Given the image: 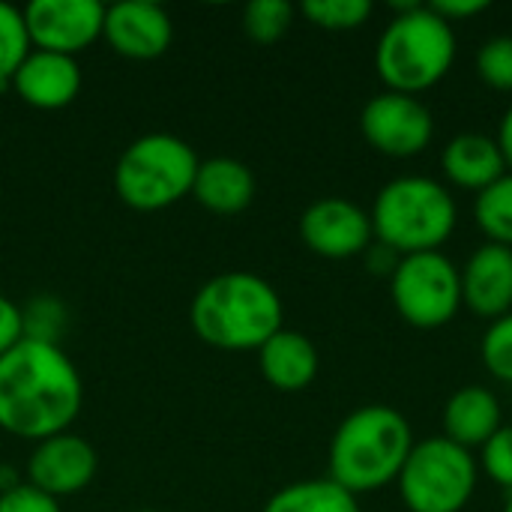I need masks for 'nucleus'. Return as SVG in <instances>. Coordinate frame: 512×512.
Masks as SVG:
<instances>
[{
	"instance_id": "1",
	"label": "nucleus",
	"mask_w": 512,
	"mask_h": 512,
	"mask_svg": "<svg viewBox=\"0 0 512 512\" xmlns=\"http://www.w3.org/2000/svg\"><path fill=\"white\" fill-rule=\"evenodd\" d=\"M84 384L75 363L57 342L24 336L0 354V429L45 441L69 432L81 414Z\"/></svg>"
},
{
	"instance_id": "2",
	"label": "nucleus",
	"mask_w": 512,
	"mask_h": 512,
	"mask_svg": "<svg viewBox=\"0 0 512 512\" xmlns=\"http://www.w3.org/2000/svg\"><path fill=\"white\" fill-rule=\"evenodd\" d=\"M192 330L222 351H258L285 327L279 291L255 273L231 270L207 279L189 306Z\"/></svg>"
},
{
	"instance_id": "3",
	"label": "nucleus",
	"mask_w": 512,
	"mask_h": 512,
	"mask_svg": "<svg viewBox=\"0 0 512 512\" xmlns=\"http://www.w3.org/2000/svg\"><path fill=\"white\" fill-rule=\"evenodd\" d=\"M411 423L390 405H363L351 411L330 441V474L345 492L366 495L399 480V471L414 450Z\"/></svg>"
},
{
	"instance_id": "4",
	"label": "nucleus",
	"mask_w": 512,
	"mask_h": 512,
	"mask_svg": "<svg viewBox=\"0 0 512 512\" xmlns=\"http://www.w3.org/2000/svg\"><path fill=\"white\" fill-rule=\"evenodd\" d=\"M375 48V69L387 90L420 96L435 87L456 60V30L432 6L399 3Z\"/></svg>"
},
{
	"instance_id": "5",
	"label": "nucleus",
	"mask_w": 512,
	"mask_h": 512,
	"mask_svg": "<svg viewBox=\"0 0 512 512\" xmlns=\"http://www.w3.org/2000/svg\"><path fill=\"white\" fill-rule=\"evenodd\" d=\"M369 219L375 240L405 258L420 252H441V246L456 231L459 210L444 183L405 174L381 186Z\"/></svg>"
},
{
	"instance_id": "6",
	"label": "nucleus",
	"mask_w": 512,
	"mask_h": 512,
	"mask_svg": "<svg viewBox=\"0 0 512 512\" xmlns=\"http://www.w3.org/2000/svg\"><path fill=\"white\" fill-rule=\"evenodd\" d=\"M201 159L168 132L135 138L114 165V192L135 210H162L192 192Z\"/></svg>"
},
{
	"instance_id": "7",
	"label": "nucleus",
	"mask_w": 512,
	"mask_h": 512,
	"mask_svg": "<svg viewBox=\"0 0 512 512\" xmlns=\"http://www.w3.org/2000/svg\"><path fill=\"white\" fill-rule=\"evenodd\" d=\"M477 480V456L438 435L414 444L396 486L408 512H462L477 492Z\"/></svg>"
},
{
	"instance_id": "8",
	"label": "nucleus",
	"mask_w": 512,
	"mask_h": 512,
	"mask_svg": "<svg viewBox=\"0 0 512 512\" xmlns=\"http://www.w3.org/2000/svg\"><path fill=\"white\" fill-rule=\"evenodd\" d=\"M396 312L417 330H438L462 309V279L453 258L444 252L405 255L390 276Z\"/></svg>"
},
{
	"instance_id": "9",
	"label": "nucleus",
	"mask_w": 512,
	"mask_h": 512,
	"mask_svg": "<svg viewBox=\"0 0 512 512\" xmlns=\"http://www.w3.org/2000/svg\"><path fill=\"white\" fill-rule=\"evenodd\" d=\"M360 132L372 150L393 159H411L432 144L435 120L417 96L384 90L363 105Z\"/></svg>"
},
{
	"instance_id": "10",
	"label": "nucleus",
	"mask_w": 512,
	"mask_h": 512,
	"mask_svg": "<svg viewBox=\"0 0 512 512\" xmlns=\"http://www.w3.org/2000/svg\"><path fill=\"white\" fill-rule=\"evenodd\" d=\"M21 12L33 48L69 57L93 45L105 24L99 0H30Z\"/></svg>"
},
{
	"instance_id": "11",
	"label": "nucleus",
	"mask_w": 512,
	"mask_h": 512,
	"mask_svg": "<svg viewBox=\"0 0 512 512\" xmlns=\"http://www.w3.org/2000/svg\"><path fill=\"white\" fill-rule=\"evenodd\" d=\"M300 240L321 258L363 255L375 234L369 213L348 198H318L300 216Z\"/></svg>"
},
{
	"instance_id": "12",
	"label": "nucleus",
	"mask_w": 512,
	"mask_h": 512,
	"mask_svg": "<svg viewBox=\"0 0 512 512\" xmlns=\"http://www.w3.org/2000/svg\"><path fill=\"white\" fill-rule=\"evenodd\" d=\"M96 468V447L75 432H60L36 441L27 459V483L51 498H63L87 489L96 477Z\"/></svg>"
},
{
	"instance_id": "13",
	"label": "nucleus",
	"mask_w": 512,
	"mask_h": 512,
	"mask_svg": "<svg viewBox=\"0 0 512 512\" xmlns=\"http://www.w3.org/2000/svg\"><path fill=\"white\" fill-rule=\"evenodd\" d=\"M102 36L123 57L153 60L168 51L174 24L171 15L153 0H120L105 6Z\"/></svg>"
},
{
	"instance_id": "14",
	"label": "nucleus",
	"mask_w": 512,
	"mask_h": 512,
	"mask_svg": "<svg viewBox=\"0 0 512 512\" xmlns=\"http://www.w3.org/2000/svg\"><path fill=\"white\" fill-rule=\"evenodd\" d=\"M462 306L477 318L498 321L512 312V249L483 243L459 270Z\"/></svg>"
},
{
	"instance_id": "15",
	"label": "nucleus",
	"mask_w": 512,
	"mask_h": 512,
	"mask_svg": "<svg viewBox=\"0 0 512 512\" xmlns=\"http://www.w3.org/2000/svg\"><path fill=\"white\" fill-rule=\"evenodd\" d=\"M12 87L33 108L42 111L66 108L81 90V66L69 54L33 48L18 66V72L12 75Z\"/></svg>"
},
{
	"instance_id": "16",
	"label": "nucleus",
	"mask_w": 512,
	"mask_h": 512,
	"mask_svg": "<svg viewBox=\"0 0 512 512\" xmlns=\"http://www.w3.org/2000/svg\"><path fill=\"white\" fill-rule=\"evenodd\" d=\"M258 366L270 387L282 393H300L318 378L321 357L306 333L282 327L258 348Z\"/></svg>"
},
{
	"instance_id": "17",
	"label": "nucleus",
	"mask_w": 512,
	"mask_h": 512,
	"mask_svg": "<svg viewBox=\"0 0 512 512\" xmlns=\"http://www.w3.org/2000/svg\"><path fill=\"white\" fill-rule=\"evenodd\" d=\"M441 168L456 189L477 192V195L507 174V162L501 156L498 141L483 132L453 135L441 153Z\"/></svg>"
},
{
	"instance_id": "18",
	"label": "nucleus",
	"mask_w": 512,
	"mask_h": 512,
	"mask_svg": "<svg viewBox=\"0 0 512 512\" xmlns=\"http://www.w3.org/2000/svg\"><path fill=\"white\" fill-rule=\"evenodd\" d=\"M444 423V438L474 450L483 447L501 426H504V414H501V402L489 387H462L456 390L441 414Z\"/></svg>"
},
{
	"instance_id": "19",
	"label": "nucleus",
	"mask_w": 512,
	"mask_h": 512,
	"mask_svg": "<svg viewBox=\"0 0 512 512\" xmlns=\"http://www.w3.org/2000/svg\"><path fill=\"white\" fill-rule=\"evenodd\" d=\"M192 195L198 204L219 216H234L246 210L255 198V174L246 162L234 156H213L198 165Z\"/></svg>"
},
{
	"instance_id": "20",
	"label": "nucleus",
	"mask_w": 512,
	"mask_h": 512,
	"mask_svg": "<svg viewBox=\"0 0 512 512\" xmlns=\"http://www.w3.org/2000/svg\"><path fill=\"white\" fill-rule=\"evenodd\" d=\"M261 512H363L357 498L333 480H300L279 489Z\"/></svg>"
},
{
	"instance_id": "21",
	"label": "nucleus",
	"mask_w": 512,
	"mask_h": 512,
	"mask_svg": "<svg viewBox=\"0 0 512 512\" xmlns=\"http://www.w3.org/2000/svg\"><path fill=\"white\" fill-rule=\"evenodd\" d=\"M474 219L489 243L512 249V171L483 189L474 201Z\"/></svg>"
},
{
	"instance_id": "22",
	"label": "nucleus",
	"mask_w": 512,
	"mask_h": 512,
	"mask_svg": "<svg viewBox=\"0 0 512 512\" xmlns=\"http://www.w3.org/2000/svg\"><path fill=\"white\" fill-rule=\"evenodd\" d=\"M33 51L24 12L6 0H0V87L12 84V75L24 63V57Z\"/></svg>"
},
{
	"instance_id": "23",
	"label": "nucleus",
	"mask_w": 512,
	"mask_h": 512,
	"mask_svg": "<svg viewBox=\"0 0 512 512\" xmlns=\"http://www.w3.org/2000/svg\"><path fill=\"white\" fill-rule=\"evenodd\" d=\"M300 12L321 30H357L375 9L369 0H306Z\"/></svg>"
},
{
	"instance_id": "24",
	"label": "nucleus",
	"mask_w": 512,
	"mask_h": 512,
	"mask_svg": "<svg viewBox=\"0 0 512 512\" xmlns=\"http://www.w3.org/2000/svg\"><path fill=\"white\" fill-rule=\"evenodd\" d=\"M294 21V6L288 0H252L243 9V30L255 42H276L288 33Z\"/></svg>"
},
{
	"instance_id": "25",
	"label": "nucleus",
	"mask_w": 512,
	"mask_h": 512,
	"mask_svg": "<svg viewBox=\"0 0 512 512\" xmlns=\"http://www.w3.org/2000/svg\"><path fill=\"white\" fill-rule=\"evenodd\" d=\"M480 360L495 381L512 384V312L498 321H489L480 342Z\"/></svg>"
},
{
	"instance_id": "26",
	"label": "nucleus",
	"mask_w": 512,
	"mask_h": 512,
	"mask_svg": "<svg viewBox=\"0 0 512 512\" xmlns=\"http://www.w3.org/2000/svg\"><path fill=\"white\" fill-rule=\"evenodd\" d=\"M477 75L492 90L512 93V36H495L477 51Z\"/></svg>"
},
{
	"instance_id": "27",
	"label": "nucleus",
	"mask_w": 512,
	"mask_h": 512,
	"mask_svg": "<svg viewBox=\"0 0 512 512\" xmlns=\"http://www.w3.org/2000/svg\"><path fill=\"white\" fill-rule=\"evenodd\" d=\"M501 489L512 495V426H501L483 447L477 462Z\"/></svg>"
},
{
	"instance_id": "28",
	"label": "nucleus",
	"mask_w": 512,
	"mask_h": 512,
	"mask_svg": "<svg viewBox=\"0 0 512 512\" xmlns=\"http://www.w3.org/2000/svg\"><path fill=\"white\" fill-rule=\"evenodd\" d=\"M21 312H24V336L42 339V342H57V330H60V318H63V306L57 300L39 297Z\"/></svg>"
},
{
	"instance_id": "29",
	"label": "nucleus",
	"mask_w": 512,
	"mask_h": 512,
	"mask_svg": "<svg viewBox=\"0 0 512 512\" xmlns=\"http://www.w3.org/2000/svg\"><path fill=\"white\" fill-rule=\"evenodd\" d=\"M0 512H63L57 498L30 486L27 480L0 492Z\"/></svg>"
},
{
	"instance_id": "30",
	"label": "nucleus",
	"mask_w": 512,
	"mask_h": 512,
	"mask_svg": "<svg viewBox=\"0 0 512 512\" xmlns=\"http://www.w3.org/2000/svg\"><path fill=\"white\" fill-rule=\"evenodd\" d=\"M24 339V312L18 303L0 294V354Z\"/></svg>"
},
{
	"instance_id": "31",
	"label": "nucleus",
	"mask_w": 512,
	"mask_h": 512,
	"mask_svg": "<svg viewBox=\"0 0 512 512\" xmlns=\"http://www.w3.org/2000/svg\"><path fill=\"white\" fill-rule=\"evenodd\" d=\"M447 24H456V21H465V18H474L480 12L489 9V0H435L429 3Z\"/></svg>"
},
{
	"instance_id": "32",
	"label": "nucleus",
	"mask_w": 512,
	"mask_h": 512,
	"mask_svg": "<svg viewBox=\"0 0 512 512\" xmlns=\"http://www.w3.org/2000/svg\"><path fill=\"white\" fill-rule=\"evenodd\" d=\"M363 255H366L369 273H378V276H393L396 267H399V261H402V255H396L393 249H387V246L378 243V240H372V246H369Z\"/></svg>"
},
{
	"instance_id": "33",
	"label": "nucleus",
	"mask_w": 512,
	"mask_h": 512,
	"mask_svg": "<svg viewBox=\"0 0 512 512\" xmlns=\"http://www.w3.org/2000/svg\"><path fill=\"white\" fill-rule=\"evenodd\" d=\"M498 147H501V156L507 162V171H512V105L504 111L501 123H498V135H495Z\"/></svg>"
},
{
	"instance_id": "34",
	"label": "nucleus",
	"mask_w": 512,
	"mask_h": 512,
	"mask_svg": "<svg viewBox=\"0 0 512 512\" xmlns=\"http://www.w3.org/2000/svg\"><path fill=\"white\" fill-rule=\"evenodd\" d=\"M504 512H512V495L507 498V504H504Z\"/></svg>"
},
{
	"instance_id": "35",
	"label": "nucleus",
	"mask_w": 512,
	"mask_h": 512,
	"mask_svg": "<svg viewBox=\"0 0 512 512\" xmlns=\"http://www.w3.org/2000/svg\"><path fill=\"white\" fill-rule=\"evenodd\" d=\"M141 512H156V510H141Z\"/></svg>"
}]
</instances>
